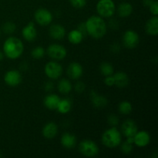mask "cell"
Returning <instances> with one entry per match:
<instances>
[{"mask_svg":"<svg viewBox=\"0 0 158 158\" xmlns=\"http://www.w3.org/2000/svg\"><path fill=\"white\" fill-rule=\"evenodd\" d=\"M87 35L92 38L99 40L106 35L107 26L103 18L100 15H92L85 22Z\"/></svg>","mask_w":158,"mask_h":158,"instance_id":"cell-1","label":"cell"},{"mask_svg":"<svg viewBox=\"0 0 158 158\" xmlns=\"http://www.w3.org/2000/svg\"><path fill=\"white\" fill-rule=\"evenodd\" d=\"M5 56L9 60H16L24 52V44L20 39L15 36H9L5 40L2 46Z\"/></svg>","mask_w":158,"mask_h":158,"instance_id":"cell-2","label":"cell"},{"mask_svg":"<svg viewBox=\"0 0 158 158\" xmlns=\"http://www.w3.org/2000/svg\"><path fill=\"white\" fill-rule=\"evenodd\" d=\"M101 142L103 146L107 148H116L122 143L121 132L116 127H112L106 130L102 134Z\"/></svg>","mask_w":158,"mask_h":158,"instance_id":"cell-3","label":"cell"},{"mask_svg":"<svg viewBox=\"0 0 158 158\" xmlns=\"http://www.w3.org/2000/svg\"><path fill=\"white\" fill-rule=\"evenodd\" d=\"M96 8L98 15L102 18H110L116 11L115 3L113 0H99Z\"/></svg>","mask_w":158,"mask_h":158,"instance_id":"cell-4","label":"cell"},{"mask_svg":"<svg viewBox=\"0 0 158 158\" xmlns=\"http://www.w3.org/2000/svg\"><path fill=\"white\" fill-rule=\"evenodd\" d=\"M79 151L80 154L86 157H94L99 154V147L92 140L85 139L79 144Z\"/></svg>","mask_w":158,"mask_h":158,"instance_id":"cell-5","label":"cell"},{"mask_svg":"<svg viewBox=\"0 0 158 158\" xmlns=\"http://www.w3.org/2000/svg\"><path fill=\"white\" fill-rule=\"evenodd\" d=\"M47 55L52 59L53 60H64L67 56V50L66 48L61 44L59 43H52L49 45L47 48Z\"/></svg>","mask_w":158,"mask_h":158,"instance_id":"cell-6","label":"cell"},{"mask_svg":"<svg viewBox=\"0 0 158 158\" xmlns=\"http://www.w3.org/2000/svg\"><path fill=\"white\" fill-rule=\"evenodd\" d=\"M63 66L56 61H49L45 65L44 73L50 80H57L63 74Z\"/></svg>","mask_w":158,"mask_h":158,"instance_id":"cell-7","label":"cell"},{"mask_svg":"<svg viewBox=\"0 0 158 158\" xmlns=\"http://www.w3.org/2000/svg\"><path fill=\"white\" fill-rule=\"evenodd\" d=\"M34 19L40 26H46L52 23L53 16L48 9H44V8H40L35 11V14H34Z\"/></svg>","mask_w":158,"mask_h":158,"instance_id":"cell-8","label":"cell"},{"mask_svg":"<svg viewBox=\"0 0 158 158\" xmlns=\"http://www.w3.org/2000/svg\"><path fill=\"white\" fill-rule=\"evenodd\" d=\"M140 43V37L137 32L134 30H127L123 35V44L129 49H134Z\"/></svg>","mask_w":158,"mask_h":158,"instance_id":"cell-9","label":"cell"},{"mask_svg":"<svg viewBox=\"0 0 158 158\" xmlns=\"http://www.w3.org/2000/svg\"><path fill=\"white\" fill-rule=\"evenodd\" d=\"M23 80L21 73L19 71L16 69H10L7 71L4 75V81L8 86H17L21 83Z\"/></svg>","mask_w":158,"mask_h":158,"instance_id":"cell-10","label":"cell"},{"mask_svg":"<svg viewBox=\"0 0 158 158\" xmlns=\"http://www.w3.org/2000/svg\"><path fill=\"white\" fill-rule=\"evenodd\" d=\"M138 131L137 123L133 120H127L122 123L121 133L126 138H133Z\"/></svg>","mask_w":158,"mask_h":158,"instance_id":"cell-11","label":"cell"},{"mask_svg":"<svg viewBox=\"0 0 158 158\" xmlns=\"http://www.w3.org/2000/svg\"><path fill=\"white\" fill-rule=\"evenodd\" d=\"M151 142V135L146 131H137L134 137V144L140 148H145Z\"/></svg>","mask_w":158,"mask_h":158,"instance_id":"cell-12","label":"cell"},{"mask_svg":"<svg viewBox=\"0 0 158 158\" xmlns=\"http://www.w3.org/2000/svg\"><path fill=\"white\" fill-rule=\"evenodd\" d=\"M83 73V66L80 63L73 62L68 66L67 75L72 80H78L82 77Z\"/></svg>","mask_w":158,"mask_h":158,"instance_id":"cell-13","label":"cell"},{"mask_svg":"<svg viewBox=\"0 0 158 158\" xmlns=\"http://www.w3.org/2000/svg\"><path fill=\"white\" fill-rule=\"evenodd\" d=\"M22 35L23 39L28 42H32L36 39L37 30L35 29V24L32 22H30L23 27L22 30Z\"/></svg>","mask_w":158,"mask_h":158,"instance_id":"cell-14","label":"cell"},{"mask_svg":"<svg viewBox=\"0 0 158 158\" xmlns=\"http://www.w3.org/2000/svg\"><path fill=\"white\" fill-rule=\"evenodd\" d=\"M49 35L55 40H61L66 36V29L62 25L53 24L49 30Z\"/></svg>","mask_w":158,"mask_h":158,"instance_id":"cell-15","label":"cell"},{"mask_svg":"<svg viewBox=\"0 0 158 158\" xmlns=\"http://www.w3.org/2000/svg\"><path fill=\"white\" fill-rule=\"evenodd\" d=\"M89 96H90V100L91 102H92V104L94 105V107L100 109V108L104 107V106L107 105L108 100L104 96L100 95V94L95 92L94 90L91 91Z\"/></svg>","mask_w":158,"mask_h":158,"instance_id":"cell-16","label":"cell"},{"mask_svg":"<svg viewBox=\"0 0 158 158\" xmlns=\"http://www.w3.org/2000/svg\"><path fill=\"white\" fill-rule=\"evenodd\" d=\"M145 30L150 35L157 36L158 35V17L154 15L148 20L145 25Z\"/></svg>","mask_w":158,"mask_h":158,"instance_id":"cell-17","label":"cell"},{"mask_svg":"<svg viewBox=\"0 0 158 158\" xmlns=\"http://www.w3.org/2000/svg\"><path fill=\"white\" fill-rule=\"evenodd\" d=\"M42 133L45 138L50 140L54 138L58 134V126L53 122H49L43 127Z\"/></svg>","mask_w":158,"mask_h":158,"instance_id":"cell-18","label":"cell"},{"mask_svg":"<svg viewBox=\"0 0 158 158\" xmlns=\"http://www.w3.org/2000/svg\"><path fill=\"white\" fill-rule=\"evenodd\" d=\"M60 142H61L62 146L66 149H73L77 145V137L73 134L70 133H64L62 135Z\"/></svg>","mask_w":158,"mask_h":158,"instance_id":"cell-19","label":"cell"},{"mask_svg":"<svg viewBox=\"0 0 158 158\" xmlns=\"http://www.w3.org/2000/svg\"><path fill=\"white\" fill-rule=\"evenodd\" d=\"M113 77L114 79V85L117 87H126L129 84V77L126 73L122 72V71L117 72L116 73L113 74Z\"/></svg>","mask_w":158,"mask_h":158,"instance_id":"cell-20","label":"cell"},{"mask_svg":"<svg viewBox=\"0 0 158 158\" xmlns=\"http://www.w3.org/2000/svg\"><path fill=\"white\" fill-rule=\"evenodd\" d=\"M60 100V97L57 94H50L45 97L43 103L47 109L50 110H56Z\"/></svg>","mask_w":158,"mask_h":158,"instance_id":"cell-21","label":"cell"},{"mask_svg":"<svg viewBox=\"0 0 158 158\" xmlns=\"http://www.w3.org/2000/svg\"><path fill=\"white\" fill-rule=\"evenodd\" d=\"M133 12V6L131 3L124 2L120 3L117 8V14L121 18H127L128 16L132 14Z\"/></svg>","mask_w":158,"mask_h":158,"instance_id":"cell-22","label":"cell"},{"mask_svg":"<svg viewBox=\"0 0 158 158\" xmlns=\"http://www.w3.org/2000/svg\"><path fill=\"white\" fill-rule=\"evenodd\" d=\"M73 86L71 84L70 81L68 80L67 79H61L60 81L58 82L57 84V89L58 91L62 94H68L71 92L72 90Z\"/></svg>","mask_w":158,"mask_h":158,"instance_id":"cell-23","label":"cell"},{"mask_svg":"<svg viewBox=\"0 0 158 158\" xmlns=\"http://www.w3.org/2000/svg\"><path fill=\"white\" fill-rule=\"evenodd\" d=\"M68 40L70 43L73 45H77L80 44V43H82L83 41V34L78 30V29H73L68 34Z\"/></svg>","mask_w":158,"mask_h":158,"instance_id":"cell-24","label":"cell"},{"mask_svg":"<svg viewBox=\"0 0 158 158\" xmlns=\"http://www.w3.org/2000/svg\"><path fill=\"white\" fill-rule=\"evenodd\" d=\"M71 108H72V103L70 100L68 99H60L56 107V110L60 114H66L71 110Z\"/></svg>","mask_w":158,"mask_h":158,"instance_id":"cell-25","label":"cell"},{"mask_svg":"<svg viewBox=\"0 0 158 158\" xmlns=\"http://www.w3.org/2000/svg\"><path fill=\"white\" fill-rule=\"evenodd\" d=\"M132 110H133L132 104H131L129 101L124 100V101H122L119 103V106H118L119 113L123 114V115H127V114H130L131 112H132Z\"/></svg>","mask_w":158,"mask_h":158,"instance_id":"cell-26","label":"cell"},{"mask_svg":"<svg viewBox=\"0 0 158 158\" xmlns=\"http://www.w3.org/2000/svg\"><path fill=\"white\" fill-rule=\"evenodd\" d=\"M100 70L101 72L102 75L105 76H110L114 74V66L111 63H103L100 66Z\"/></svg>","mask_w":158,"mask_h":158,"instance_id":"cell-27","label":"cell"},{"mask_svg":"<svg viewBox=\"0 0 158 158\" xmlns=\"http://www.w3.org/2000/svg\"><path fill=\"white\" fill-rule=\"evenodd\" d=\"M120 151L124 154H130L134 150V143L127 140L123 143H120Z\"/></svg>","mask_w":158,"mask_h":158,"instance_id":"cell-28","label":"cell"},{"mask_svg":"<svg viewBox=\"0 0 158 158\" xmlns=\"http://www.w3.org/2000/svg\"><path fill=\"white\" fill-rule=\"evenodd\" d=\"M45 53H46V52H45V49H43V47H42V46H36V47H35L32 50L31 56L35 60H40V59L43 58Z\"/></svg>","mask_w":158,"mask_h":158,"instance_id":"cell-29","label":"cell"},{"mask_svg":"<svg viewBox=\"0 0 158 158\" xmlns=\"http://www.w3.org/2000/svg\"><path fill=\"white\" fill-rule=\"evenodd\" d=\"M16 26L12 22H6L3 24L2 30L6 34H12L15 31Z\"/></svg>","mask_w":158,"mask_h":158,"instance_id":"cell-30","label":"cell"},{"mask_svg":"<svg viewBox=\"0 0 158 158\" xmlns=\"http://www.w3.org/2000/svg\"><path fill=\"white\" fill-rule=\"evenodd\" d=\"M71 5L77 9H82L86 4V0H69Z\"/></svg>","mask_w":158,"mask_h":158,"instance_id":"cell-31","label":"cell"},{"mask_svg":"<svg viewBox=\"0 0 158 158\" xmlns=\"http://www.w3.org/2000/svg\"><path fill=\"white\" fill-rule=\"evenodd\" d=\"M108 123L111 127H117L119 123V118L115 114H110L107 118Z\"/></svg>","mask_w":158,"mask_h":158,"instance_id":"cell-32","label":"cell"},{"mask_svg":"<svg viewBox=\"0 0 158 158\" xmlns=\"http://www.w3.org/2000/svg\"><path fill=\"white\" fill-rule=\"evenodd\" d=\"M150 12L153 15H158V2L153 1L151 4L149 5Z\"/></svg>","mask_w":158,"mask_h":158,"instance_id":"cell-33","label":"cell"},{"mask_svg":"<svg viewBox=\"0 0 158 158\" xmlns=\"http://www.w3.org/2000/svg\"><path fill=\"white\" fill-rule=\"evenodd\" d=\"M86 89V86H85L84 83L83 82H77L75 85V90L76 92H77L78 94H81Z\"/></svg>","mask_w":158,"mask_h":158,"instance_id":"cell-34","label":"cell"},{"mask_svg":"<svg viewBox=\"0 0 158 158\" xmlns=\"http://www.w3.org/2000/svg\"><path fill=\"white\" fill-rule=\"evenodd\" d=\"M105 84L107 86H114V79L113 75L110 76H106V78L104 80Z\"/></svg>","mask_w":158,"mask_h":158,"instance_id":"cell-35","label":"cell"},{"mask_svg":"<svg viewBox=\"0 0 158 158\" xmlns=\"http://www.w3.org/2000/svg\"><path fill=\"white\" fill-rule=\"evenodd\" d=\"M77 29L81 32L83 35V36H86L87 35V32H86V26H85V23H81L80 24H79L78 27H77Z\"/></svg>","mask_w":158,"mask_h":158,"instance_id":"cell-36","label":"cell"},{"mask_svg":"<svg viewBox=\"0 0 158 158\" xmlns=\"http://www.w3.org/2000/svg\"><path fill=\"white\" fill-rule=\"evenodd\" d=\"M44 88L46 91H47V92H50V91H52L54 88L53 83L50 81L47 82V83H46V84H45Z\"/></svg>","mask_w":158,"mask_h":158,"instance_id":"cell-37","label":"cell"},{"mask_svg":"<svg viewBox=\"0 0 158 158\" xmlns=\"http://www.w3.org/2000/svg\"><path fill=\"white\" fill-rule=\"evenodd\" d=\"M117 49H119V50H120V45H119L118 43H114V44L111 46V51H112L114 53H117V52H119L117 50Z\"/></svg>","mask_w":158,"mask_h":158,"instance_id":"cell-38","label":"cell"},{"mask_svg":"<svg viewBox=\"0 0 158 158\" xmlns=\"http://www.w3.org/2000/svg\"><path fill=\"white\" fill-rule=\"evenodd\" d=\"M4 53H3V52H2V51H0V61H2V60L4 59Z\"/></svg>","mask_w":158,"mask_h":158,"instance_id":"cell-39","label":"cell"}]
</instances>
